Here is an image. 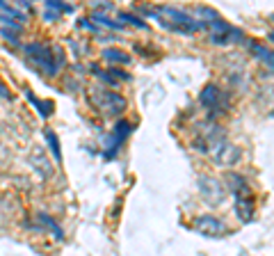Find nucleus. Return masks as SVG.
I'll return each mask as SVG.
<instances>
[{
  "instance_id": "f257e3e1",
  "label": "nucleus",
  "mask_w": 274,
  "mask_h": 256,
  "mask_svg": "<svg viewBox=\"0 0 274 256\" xmlns=\"http://www.w3.org/2000/svg\"><path fill=\"white\" fill-rule=\"evenodd\" d=\"M140 12L149 14V16H158V23L169 32H178V35H194V32L208 30L201 18H194L181 7H172V5H158V7H140Z\"/></svg>"
},
{
  "instance_id": "f03ea898",
  "label": "nucleus",
  "mask_w": 274,
  "mask_h": 256,
  "mask_svg": "<svg viewBox=\"0 0 274 256\" xmlns=\"http://www.w3.org/2000/svg\"><path fill=\"white\" fill-rule=\"evenodd\" d=\"M23 53L48 78H55L64 69V64H66V55H64L62 46H57V44L46 46L44 41H30V44H23Z\"/></svg>"
},
{
  "instance_id": "7ed1b4c3",
  "label": "nucleus",
  "mask_w": 274,
  "mask_h": 256,
  "mask_svg": "<svg viewBox=\"0 0 274 256\" xmlns=\"http://www.w3.org/2000/svg\"><path fill=\"white\" fill-rule=\"evenodd\" d=\"M87 101H89L91 108L98 114H103V117L121 119V114L126 112V108H128V101L123 99L119 91L105 89V87H91L89 94H87Z\"/></svg>"
},
{
  "instance_id": "20e7f679",
  "label": "nucleus",
  "mask_w": 274,
  "mask_h": 256,
  "mask_svg": "<svg viewBox=\"0 0 274 256\" xmlns=\"http://www.w3.org/2000/svg\"><path fill=\"white\" fill-rule=\"evenodd\" d=\"M199 103L208 110V119H210V121H215L217 117H222V114L228 112L231 101H228V94L222 89V87L215 85V82H208V85L201 89V94H199Z\"/></svg>"
},
{
  "instance_id": "39448f33",
  "label": "nucleus",
  "mask_w": 274,
  "mask_h": 256,
  "mask_svg": "<svg viewBox=\"0 0 274 256\" xmlns=\"http://www.w3.org/2000/svg\"><path fill=\"white\" fill-rule=\"evenodd\" d=\"M208 155L215 165H219V167H235L242 158V149L237 144H233V142H228L226 137H222V140L210 144Z\"/></svg>"
},
{
  "instance_id": "423d86ee",
  "label": "nucleus",
  "mask_w": 274,
  "mask_h": 256,
  "mask_svg": "<svg viewBox=\"0 0 274 256\" xmlns=\"http://www.w3.org/2000/svg\"><path fill=\"white\" fill-rule=\"evenodd\" d=\"M196 187H199L201 199L208 206H222L226 201V187H224V181H219V178L201 174L196 178Z\"/></svg>"
},
{
  "instance_id": "0eeeda50",
  "label": "nucleus",
  "mask_w": 274,
  "mask_h": 256,
  "mask_svg": "<svg viewBox=\"0 0 274 256\" xmlns=\"http://www.w3.org/2000/svg\"><path fill=\"white\" fill-rule=\"evenodd\" d=\"M135 131V126H132L128 119H119L117 123H114V128H112V133H110V137H108V142H105V151H103V158L105 160H112L114 155L119 153V149H121V144L130 137V133Z\"/></svg>"
},
{
  "instance_id": "6e6552de",
  "label": "nucleus",
  "mask_w": 274,
  "mask_h": 256,
  "mask_svg": "<svg viewBox=\"0 0 274 256\" xmlns=\"http://www.w3.org/2000/svg\"><path fill=\"white\" fill-rule=\"evenodd\" d=\"M192 227H194L196 233H201V236L206 238H224L231 233V229H228V224L224 222L222 217H217V215H199V217L192 222Z\"/></svg>"
},
{
  "instance_id": "1a4fd4ad",
  "label": "nucleus",
  "mask_w": 274,
  "mask_h": 256,
  "mask_svg": "<svg viewBox=\"0 0 274 256\" xmlns=\"http://www.w3.org/2000/svg\"><path fill=\"white\" fill-rule=\"evenodd\" d=\"M233 210H235L237 219H240L242 224H249L251 219L256 217V201H254V195L233 197Z\"/></svg>"
},
{
  "instance_id": "9d476101",
  "label": "nucleus",
  "mask_w": 274,
  "mask_h": 256,
  "mask_svg": "<svg viewBox=\"0 0 274 256\" xmlns=\"http://www.w3.org/2000/svg\"><path fill=\"white\" fill-rule=\"evenodd\" d=\"M231 27L233 25H228V21H224L222 16H219L217 21L208 23L210 44H215V46H228V44H231Z\"/></svg>"
},
{
  "instance_id": "9b49d317",
  "label": "nucleus",
  "mask_w": 274,
  "mask_h": 256,
  "mask_svg": "<svg viewBox=\"0 0 274 256\" xmlns=\"http://www.w3.org/2000/svg\"><path fill=\"white\" fill-rule=\"evenodd\" d=\"M224 187H226V192H231L233 197H240V195H251V187H249V181H247L242 174L233 172V169H228L226 174H224Z\"/></svg>"
},
{
  "instance_id": "f8f14e48",
  "label": "nucleus",
  "mask_w": 274,
  "mask_h": 256,
  "mask_svg": "<svg viewBox=\"0 0 274 256\" xmlns=\"http://www.w3.org/2000/svg\"><path fill=\"white\" fill-rule=\"evenodd\" d=\"M247 48H249L251 57H254L256 62L265 64L267 69H272V71H274V50L269 48V46H265L263 41H249Z\"/></svg>"
},
{
  "instance_id": "ddd939ff",
  "label": "nucleus",
  "mask_w": 274,
  "mask_h": 256,
  "mask_svg": "<svg viewBox=\"0 0 274 256\" xmlns=\"http://www.w3.org/2000/svg\"><path fill=\"white\" fill-rule=\"evenodd\" d=\"M30 165L35 167V172L39 174L41 178H50V176H53V165H50V160L46 158V151L39 149V146H35V149H32Z\"/></svg>"
},
{
  "instance_id": "4468645a",
  "label": "nucleus",
  "mask_w": 274,
  "mask_h": 256,
  "mask_svg": "<svg viewBox=\"0 0 274 256\" xmlns=\"http://www.w3.org/2000/svg\"><path fill=\"white\" fill-rule=\"evenodd\" d=\"M100 57L103 59H108L110 64H130V55L126 53V50H121V48H117V46H108V48H103L100 50Z\"/></svg>"
},
{
  "instance_id": "2eb2a0df",
  "label": "nucleus",
  "mask_w": 274,
  "mask_h": 256,
  "mask_svg": "<svg viewBox=\"0 0 274 256\" xmlns=\"http://www.w3.org/2000/svg\"><path fill=\"white\" fill-rule=\"evenodd\" d=\"M44 140H46V144H48L50 155H53L57 163H62V144H59L57 133H55L53 128H44Z\"/></svg>"
},
{
  "instance_id": "dca6fc26",
  "label": "nucleus",
  "mask_w": 274,
  "mask_h": 256,
  "mask_svg": "<svg viewBox=\"0 0 274 256\" xmlns=\"http://www.w3.org/2000/svg\"><path fill=\"white\" fill-rule=\"evenodd\" d=\"M37 219L41 222V229H48V231L53 233V236L57 238V240H64V231H62V227H59V224L55 222V219L50 217L48 213H44V210H41V213H37Z\"/></svg>"
},
{
  "instance_id": "f3484780",
  "label": "nucleus",
  "mask_w": 274,
  "mask_h": 256,
  "mask_svg": "<svg viewBox=\"0 0 274 256\" xmlns=\"http://www.w3.org/2000/svg\"><path fill=\"white\" fill-rule=\"evenodd\" d=\"M25 96H27V101H30L32 105H35L37 110H39V114L44 119H48L50 114H53V103H50V101H41V99H37L35 94H32L30 89H25Z\"/></svg>"
},
{
  "instance_id": "a211bd4d",
  "label": "nucleus",
  "mask_w": 274,
  "mask_h": 256,
  "mask_svg": "<svg viewBox=\"0 0 274 256\" xmlns=\"http://www.w3.org/2000/svg\"><path fill=\"white\" fill-rule=\"evenodd\" d=\"M117 18H119V23L126 21L128 25H132V27H140V30H149V23H146L142 16L132 14V12H117Z\"/></svg>"
},
{
  "instance_id": "6ab92c4d",
  "label": "nucleus",
  "mask_w": 274,
  "mask_h": 256,
  "mask_svg": "<svg viewBox=\"0 0 274 256\" xmlns=\"http://www.w3.org/2000/svg\"><path fill=\"white\" fill-rule=\"evenodd\" d=\"M91 21H96V25H103V27H110V30H123V23L119 21H112V18H108L103 12H94L91 14Z\"/></svg>"
},
{
  "instance_id": "aec40b11",
  "label": "nucleus",
  "mask_w": 274,
  "mask_h": 256,
  "mask_svg": "<svg viewBox=\"0 0 274 256\" xmlns=\"http://www.w3.org/2000/svg\"><path fill=\"white\" fill-rule=\"evenodd\" d=\"M194 14L196 16H201V23H213V21H217L219 18V14H217V9H213V7H208V5H199V7H194Z\"/></svg>"
},
{
  "instance_id": "412c9836",
  "label": "nucleus",
  "mask_w": 274,
  "mask_h": 256,
  "mask_svg": "<svg viewBox=\"0 0 274 256\" xmlns=\"http://www.w3.org/2000/svg\"><path fill=\"white\" fill-rule=\"evenodd\" d=\"M0 12L5 14V18H9V21H16V23H21L23 18H25L16 7H12V5H7V3H3V0H0Z\"/></svg>"
},
{
  "instance_id": "4be33fe9",
  "label": "nucleus",
  "mask_w": 274,
  "mask_h": 256,
  "mask_svg": "<svg viewBox=\"0 0 274 256\" xmlns=\"http://www.w3.org/2000/svg\"><path fill=\"white\" fill-rule=\"evenodd\" d=\"M44 9H50V12H55V14L73 12L71 5H64V3H59V0H46V3H44Z\"/></svg>"
},
{
  "instance_id": "5701e85b",
  "label": "nucleus",
  "mask_w": 274,
  "mask_h": 256,
  "mask_svg": "<svg viewBox=\"0 0 274 256\" xmlns=\"http://www.w3.org/2000/svg\"><path fill=\"white\" fill-rule=\"evenodd\" d=\"M78 27H82V30H89V32H98V25H96L91 18H78Z\"/></svg>"
},
{
  "instance_id": "b1692460",
  "label": "nucleus",
  "mask_w": 274,
  "mask_h": 256,
  "mask_svg": "<svg viewBox=\"0 0 274 256\" xmlns=\"http://www.w3.org/2000/svg\"><path fill=\"white\" fill-rule=\"evenodd\" d=\"M0 37H3V39L7 41V44L18 46V37H16V32H9L7 27H3V30H0Z\"/></svg>"
},
{
  "instance_id": "393cba45",
  "label": "nucleus",
  "mask_w": 274,
  "mask_h": 256,
  "mask_svg": "<svg viewBox=\"0 0 274 256\" xmlns=\"http://www.w3.org/2000/svg\"><path fill=\"white\" fill-rule=\"evenodd\" d=\"M110 73L114 76V80H123V82H130V73H126V71H121L119 67H112L110 69Z\"/></svg>"
},
{
  "instance_id": "a878e982",
  "label": "nucleus",
  "mask_w": 274,
  "mask_h": 256,
  "mask_svg": "<svg viewBox=\"0 0 274 256\" xmlns=\"http://www.w3.org/2000/svg\"><path fill=\"white\" fill-rule=\"evenodd\" d=\"M59 18V14H55V12H50V9H44V21H48V23H55Z\"/></svg>"
},
{
  "instance_id": "bb28decb",
  "label": "nucleus",
  "mask_w": 274,
  "mask_h": 256,
  "mask_svg": "<svg viewBox=\"0 0 274 256\" xmlns=\"http://www.w3.org/2000/svg\"><path fill=\"white\" fill-rule=\"evenodd\" d=\"M0 96H3V99H12V94H9V89L3 85V82H0Z\"/></svg>"
},
{
  "instance_id": "cd10ccee",
  "label": "nucleus",
  "mask_w": 274,
  "mask_h": 256,
  "mask_svg": "<svg viewBox=\"0 0 274 256\" xmlns=\"http://www.w3.org/2000/svg\"><path fill=\"white\" fill-rule=\"evenodd\" d=\"M18 7H21V9H30L32 5H30V3H25V0H21V3H18Z\"/></svg>"
},
{
  "instance_id": "c85d7f7f",
  "label": "nucleus",
  "mask_w": 274,
  "mask_h": 256,
  "mask_svg": "<svg viewBox=\"0 0 274 256\" xmlns=\"http://www.w3.org/2000/svg\"><path fill=\"white\" fill-rule=\"evenodd\" d=\"M269 18H272V21H274V14H272V16H269Z\"/></svg>"
}]
</instances>
